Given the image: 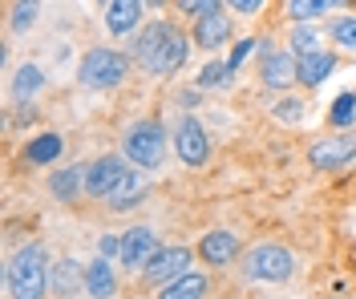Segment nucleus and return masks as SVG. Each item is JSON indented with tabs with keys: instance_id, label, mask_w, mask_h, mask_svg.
Here are the masks:
<instances>
[{
	"instance_id": "obj_1",
	"label": "nucleus",
	"mask_w": 356,
	"mask_h": 299,
	"mask_svg": "<svg viewBox=\"0 0 356 299\" xmlns=\"http://www.w3.org/2000/svg\"><path fill=\"white\" fill-rule=\"evenodd\" d=\"M134 57H138V65L150 77H170L186 61V33L170 21L146 24L142 37H138V45H134Z\"/></svg>"
},
{
	"instance_id": "obj_2",
	"label": "nucleus",
	"mask_w": 356,
	"mask_h": 299,
	"mask_svg": "<svg viewBox=\"0 0 356 299\" xmlns=\"http://www.w3.org/2000/svg\"><path fill=\"white\" fill-rule=\"evenodd\" d=\"M49 287V263L41 243H29L8 259V291L13 299H41Z\"/></svg>"
},
{
	"instance_id": "obj_3",
	"label": "nucleus",
	"mask_w": 356,
	"mask_h": 299,
	"mask_svg": "<svg viewBox=\"0 0 356 299\" xmlns=\"http://www.w3.org/2000/svg\"><path fill=\"white\" fill-rule=\"evenodd\" d=\"M243 275L264 279V283H284V279L296 275V255H291L288 247H275V243L251 247V251L243 255Z\"/></svg>"
},
{
	"instance_id": "obj_4",
	"label": "nucleus",
	"mask_w": 356,
	"mask_h": 299,
	"mask_svg": "<svg viewBox=\"0 0 356 299\" xmlns=\"http://www.w3.org/2000/svg\"><path fill=\"white\" fill-rule=\"evenodd\" d=\"M122 150H126L130 162L154 170V166H162V158H166V134H162L158 121H134L130 130H126V138H122Z\"/></svg>"
},
{
	"instance_id": "obj_5",
	"label": "nucleus",
	"mask_w": 356,
	"mask_h": 299,
	"mask_svg": "<svg viewBox=\"0 0 356 299\" xmlns=\"http://www.w3.org/2000/svg\"><path fill=\"white\" fill-rule=\"evenodd\" d=\"M126 77V57L113 49H89L77 65V81L86 89H113Z\"/></svg>"
},
{
	"instance_id": "obj_6",
	"label": "nucleus",
	"mask_w": 356,
	"mask_h": 299,
	"mask_svg": "<svg viewBox=\"0 0 356 299\" xmlns=\"http://www.w3.org/2000/svg\"><path fill=\"white\" fill-rule=\"evenodd\" d=\"M142 275H146V283H162V287H170L175 279L191 275V251L186 247H162V251L142 267Z\"/></svg>"
},
{
	"instance_id": "obj_7",
	"label": "nucleus",
	"mask_w": 356,
	"mask_h": 299,
	"mask_svg": "<svg viewBox=\"0 0 356 299\" xmlns=\"http://www.w3.org/2000/svg\"><path fill=\"white\" fill-rule=\"evenodd\" d=\"M175 150L178 158L186 162V166H202V162L211 158V142H207V130H202L195 117H182L175 130Z\"/></svg>"
},
{
	"instance_id": "obj_8",
	"label": "nucleus",
	"mask_w": 356,
	"mask_h": 299,
	"mask_svg": "<svg viewBox=\"0 0 356 299\" xmlns=\"http://www.w3.org/2000/svg\"><path fill=\"white\" fill-rule=\"evenodd\" d=\"M130 170L122 158H97L93 166H86V194L89 198H110L113 186L122 182Z\"/></svg>"
},
{
	"instance_id": "obj_9",
	"label": "nucleus",
	"mask_w": 356,
	"mask_h": 299,
	"mask_svg": "<svg viewBox=\"0 0 356 299\" xmlns=\"http://www.w3.org/2000/svg\"><path fill=\"white\" fill-rule=\"evenodd\" d=\"M158 251H162V247H158V234L150 227H130L122 234V247H118L122 267H146Z\"/></svg>"
},
{
	"instance_id": "obj_10",
	"label": "nucleus",
	"mask_w": 356,
	"mask_h": 299,
	"mask_svg": "<svg viewBox=\"0 0 356 299\" xmlns=\"http://www.w3.org/2000/svg\"><path fill=\"white\" fill-rule=\"evenodd\" d=\"M353 158H356V138H324L308 150V162L316 170H340Z\"/></svg>"
},
{
	"instance_id": "obj_11",
	"label": "nucleus",
	"mask_w": 356,
	"mask_h": 299,
	"mask_svg": "<svg viewBox=\"0 0 356 299\" xmlns=\"http://www.w3.org/2000/svg\"><path fill=\"white\" fill-rule=\"evenodd\" d=\"M142 8H146V0H110L106 4V28H110L113 37L134 33L138 21H142Z\"/></svg>"
},
{
	"instance_id": "obj_12",
	"label": "nucleus",
	"mask_w": 356,
	"mask_h": 299,
	"mask_svg": "<svg viewBox=\"0 0 356 299\" xmlns=\"http://www.w3.org/2000/svg\"><path fill=\"white\" fill-rule=\"evenodd\" d=\"M199 255L207 263H231L235 255H239V234H231V230H211V234H202L199 243Z\"/></svg>"
},
{
	"instance_id": "obj_13",
	"label": "nucleus",
	"mask_w": 356,
	"mask_h": 299,
	"mask_svg": "<svg viewBox=\"0 0 356 299\" xmlns=\"http://www.w3.org/2000/svg\"><path fill=\"white\" fill-rule=\"evenodd\" d=\"M336 69V57L332 53H308V57H300V65H296V81H304V85H320V81H328Z\"/></svg>"
},
{
	"instance_id": "obj_14",
	"label": "nucleus",
	"mask_w": 356,
	"mask_h": 299,
	"mask_svg": "<svg viewBox=\"0 0 356 299\" xmlns=\"http://www.w3.org/2000/svg\"><path fill=\"white\" fill-rule=\"evenodd\" d=\"M81 283H86V291L93 299H113V291H118L113 267L106 263V259H93V263L86 267V275H81Z\"/></svg>"
},
{
	"instance_id": "obj_15",
	"label": "nucleus",
	"mask_w": 356,
	"mask_h": 299,
	"mask_svg": "<svg viewBox=\"0 0 356 299\" xmlns=\"http://www.w3.org/2000/svg\"><path fill=\"white\" fill-rule=\"evenodd\" d=\"M296 57L291 53H267L264 57V85H271V89H284V85H291L296 81Z\"/></svg>"
},
{
	"instance_id": "obj_16",
	"label": "nucleus",
	"mask_w": 356,
	"mask_h": 299,
	"mask_svg": "<svg viewBox=\"0 0 356 299\" xmlns=\"http://www.w3.org/2000/svg\"><path fill=\"white\" fill-rule=\"evenodd\" d=\"M227 37H231V21H227L222 12H215V17H207V21L195 24V41H199L202 49L227 45Z\"/></svg>"
},
{
	"instance_id": "obj_17",
	"label": "nucleus",
	"mask_w": 356,
	"mask_h": 299,
	"mask_svg": "<svg viewBox=\"0 0 356 299\" xmlns=\"http://www.w3.org/2000/svg\"><path fill=\"white\" fill-rule=\"evenodd\" d=\"M61 150H65L61 134H41V138L29 142V150H24V162H33V166H44V162L61 158Z\"/></svg>"
},
{
	"instance_id": "obj_18",
	"label": "nucleus",
	"mask_w": 356,
	"mask_h": 299,
	"mask_svg": "<svg viewBox=\"0 0 356 299\" xmlns=\"http://www.w3.org/2000/svg\"><path fill=\"white\" fill-rule=\"evenodd\" d=\"M142 194H146V182H142V178H138V174H126V178H122V182L113 186V194H110V207L113 210H126V207H138V203H142Z\"/></svg>"
},
{
	"instance_id": "obj_19",
	"label": "nucleus",
	"mask_w": 356,
	"mask_h": 299,
	"mask_svg": "<svg viewBox=\"0 0 356 299\" xmlns=\"http://www.w3.org/2000/svg\"><path fill=\"white\" fill-rule=\"evenodd\" d=\"M202 296H207V275L191 271V275L175 279L170 287H162V296L158 299H202Z\"/></svg>"
},
{
	"instance_id": "obj_20",
	"label": "nucleus",
	"mask_w": 356,
	"mask_h": 299,
	"mask_svg": "<svg viewBox=\"0 0 356 299\" xmlns=\"http://www.w3.org/2000/svg\"><path fill=\"white\" fill-rule=\"evenodd\" d=\"M49 186H53V194H57L61 203H73V198H77V186L86 190V166H69V170H61Z\"/></svg>"
},
{
	"instance_id": "obj_21",
	"label": "nucleus",
	"mask_w": 356,
	"mask_h": 299,
	"mask_svg": "<svg viewBox=\"0 0 356 299\" xmlns=\"http://www.w3.org/2000/svg\"><path fill=\"white\" fill-rule=\"evenodd\" d=\"M332 4L336 0H288V12H291V21L308 24V21H316V17H324Z\"/></svg>"
},
{
	"instance_id": "obj_22",
	"label": "nucleus",
	"mask_w": 356,
	"mask_h": 299,
	"mask_svg": "<svg viewBox=\"0 0 356 299\" xmlns=\"http://www.w3.org/2000/svg\"><path fill=\"white\" fill-rule=\"evenodd\" d=\"M175 8L182 17H195V24H199V21H207V17L222 12V0H175Z\"/></svg>"
},
{
	"instance_id": "obj_23",
	"label": "nucleus",
	"mask_w": 356,
	"mask_h": 299,
	"mask_svg": "<svg viewBox=\"0 0 356 299\" xmlns=\"http://www.w3.org/2000/svg\"><path fill=\"white\" fill-rule=\"evenodd\" d=\"M291 49H296L300 57L320 53V33H316V28H308V24H296V33H291Z\"/></svg>"
},
{
	"instance_id": "obj_24",
	"label": "nucleus",
	"mask_w": 356,
	"mask_h": 299,
	"mask_svg": "<svg viewBox=\"0 0 356 299\" xmlns=\"http://www.w3.org/2000/svg\"><path fill=\"white\" fill-rule=\"evenodd\" d=\"M332 41L340 49H353L356 53V17H340V21H332Z\"/></svg>"
},
{
	"instance_id": "obj_25",
	"label": "nucleus",
	"mask_w": 356,
	"mask_h": 299,
	"mask_svg": "<svg viewBox=\"0 0 356 299\" xmlns=\"http://www.w3.org/2000/svg\"><path fill=\"white\" fill-rule=\"evenodd\" d=\"M73 267H77V263H57V267H53V283H57L61 296H73V291H77V271H73Z\"/></svg>"
},
{
	"instance_id": "obj_26",
	"label": "nucleus",
	"mask_w": 356,
	"mask_h": 299,
	"mask_svg": "<svg viewBox=\"0 0 356 299\" xmlns=\"http://www.w3.org/2000/svg\"><path fill=\"white\" fill-rule=\"evenodd\" d=\"M41 69H37V65H24L21 69V77H17V97H29V93H37L41 89Z\"/></svg>"
},
{
	"instance_id": "obj_27",
	"label": "nucleus",
	"mask_w": 356,
	"mask_h": 299,
	"mask_svg": "<svg viewBox=\"0 0 356 299\" xmlns=\"http://www.w3.org/2000/svg\"><path fill=\"white\" fill-rule=\"evenodd\" d=\"M37 8H41V0H21V4H17V12H13V28L24 33L29 24L37 21Z\"/></svg>"
},
{
	"instance_id": "obj_28",
	"label": "nucleus",
	"mask_w": 356,
	"mask_h": 299,
	"mask_svg": "<svg viewBox=\"0 0 356 299\" xmlns=\"http://www.w3.org/2000/svg\"><path fill=\"white\" fill-rule=\"evenodd\" d=\"M353 117H356V97H353V93H344V97H336L332 126H353Z\"/></svg>"
},
{
	"instance_id": "obj_29",
	"label": "nucleus",
	"mask_w": 356,
	"mask_h": 299,
	"mask_svg": "<svg viewBox=\"0 0 356 299\" xmlns=\"http://www.w3.org/2000/svg\"><path fill=\"white\" fill-rule=\"evenodd\" d=\"M275 117H280V121H300V117H304V101H300V97L275 101Z\"/></svg>"
},
{
	"instance_id": "obj_30",
	"label": "nucleus",
	"mask_w": 356,
	"mask_h": 299,
	"mask_svg": "<svg viewBox=\"0 0 356 299\" xmlns=\"http://www.w3.org/2000/svg\"><path fill=\"white\" fill-rule=\"evenodd\" d=\"M231 65H207L202 69V77H199V85H219V81H231Z\"/></svg>"
},
{
	"instance_id": "obj_31",
	"label": "nucleus",
	"mask_w": 356,
	"mask_h": 299,
	"mask_svg": "<svg viewBox=\"0 0 356 299\" xmlns=\"http://www.w3.org/2000/svg\"><path fill=\"white\" fill-rule=\"evenodd\" d=\"M251 49H255V37H247V41H239V45H235V53H231V61H227V65H231V69H239V65L247 61V53H251Z\"/></svg>"
},
{
	"instance_id": "obj_32",
	"label": "nucleus",
	"mask_w": 356,
	"mask_h": 299,
	"mask_svg": "<svg viewBox=\"0 0 356 299\" xmlns=\"http://www.w3.org/2000/svg\"><path fill=\"white\" fill-rule=\"evenodd\" d=\"M227 4H231L235 12H243V17H255V12L264 8V0H227Z\"/></svg>"
},
{
	"instance_id": "obj_33",
	"label": "nucleus",
	"mask_w": 356,
	"mask_h": 299,
	"mask_svg": "<svg viewBox=\"0 0 356 299\" xmlns=\"http://www.w3.org/2000/svg\"><path fill=\"white\" fill-rule=\"evenodd\" d=\"M146 4H158V8H162V4H166V0H146Z\"/></svg>"
}]
</instances>
